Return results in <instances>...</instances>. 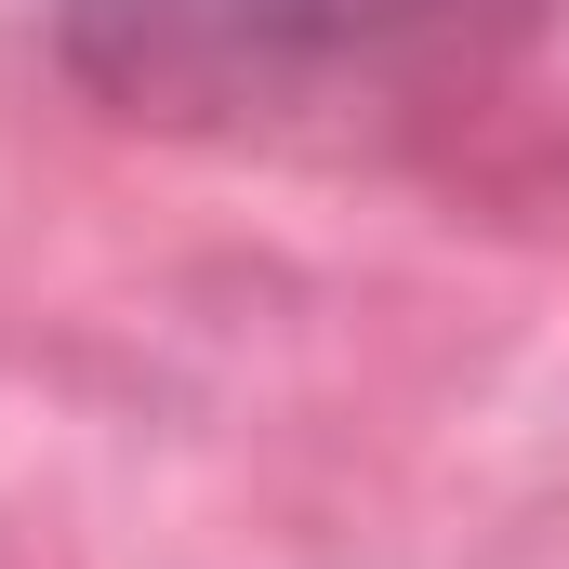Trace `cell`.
<instances>
[{
    "label": "cell",
    "instance_id": "cell-1",
    "mask_svg": "<svg viewBox=\"0 0 569 569\" xmlns=\"http://www.w3.org/2000/svg\"><path fill=\"white\" fill-rule=\"evenodd\" d=\"M557 0H53V67L107 120L199 146H385L477 107Z\"/></svg>",
    "mask_w": 569,
    "mask_h": 569
}]
</instances>
